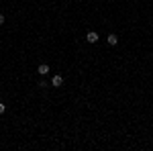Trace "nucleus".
Instances as JSON below:
<instances>
[{
  "mask_svg": "<svg viewBox=\"0 0 153 151\" xmlns=\"http://www.w3.org/2000/svg\"><path fill=\"white\" fill-rule=\"evenodd\" d=\"M98 39H100V37H98V33H96V31H88V33H86V41H88L90 45L98 43Z\"/></svg>",
  "mask_w": 153,
  "mask_h": 151,
  "instance_id": "obj_1",
  "label": "nucleus"
},
{
  "mask_svg": "<svg viewBox=\"0 0 153 151\" xmlns=\"http://www.w3.org/2000/svg\"><path fill=\"white\" fill-rule=\"evenodd\" d=\"M37 71H39V76H47V74H49V65H47V63H39Z\"/></svg>",
  "mask_w": 153,
  "mask_h": 151,
  "instance_id": "obj_3",
  "label": "nucleus"
},
{
  "mask_svg": "<svg viewBox=\"0 0 153 151\" xmlns=\"http://www.w3.org/2000/svg\"><path fill=\"white\" fill-rule=\"evenodd\" d=\"M4 21H6V19H4V14H0V27L4 25Z\"/></svg>",
  "mask_w": 153,
  "mask_h": 151,
  "instance_id": "obj_7",
  "label": "nucleus"
},
{
  "mask_svg": "<svg viewBox=\"0 0 153 151\" xmlns=\"http://www.w3.org/2000/svg\"><path fill=\"white\" fill-rule=\"evenodd\" d=\"M4 112H6V104H4V102H0V115H4Z\"/></svg>",
  "mask_w": 153,
  "mask_h": 151,
  "instance_id": "obj_5",
  "label": "nucleus"
},
{
  "mask_svg": "<svg viewBox=\"0 0 153 151\" xmlns=\"http://www.w3.org/2000/svg\"><path fill=\"white\" fill-rule=\"evenodd\" d=\"M106 41H108V45H117L118 43V35L117 33H110V35L106 37Z\"/></svg>",
  "mask_w": 153,
  "mask_h": 151,
  "instance_id": "obj_4",
  "label": "nucleus"
},
{
  "mask_svg": "<svg viewBox=\"0 0 153 151\" xmlns=\"http://www.w3.org/2000/svg\"><path fill=\"white\" fill-rule=\"evenodd\" d=\"M51 86H53V88H59V86H63V78H61L59 74H55V76L51 78Z\"/></svg>",
  "mask_w": 153,
  "mask_h": 151,
  "instance_id": "obj_2",
  "label": "nucleus"
},
{
  "mask_svg": "<svg viewBox=\"0 0 153 151\" xmlns=\"http://www.w3.org/2000/svg\"><path fill=\"white\" fill-rule=\"evenodd\" d=\"M47 86H49V84H47L45 80H41V82H39V88H47Z\"/></svg>",
  "mask_w": 153,
  "mask_h": 151,
  "instance_id": "obj_6",
  "label": "nucleus"
}]
</instances>
